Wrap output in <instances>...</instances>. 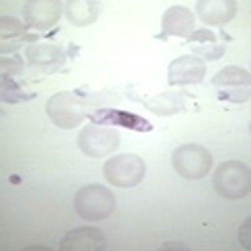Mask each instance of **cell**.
Returning <instances> with one entry per match:
<instances>
[{
  "label": "cell",
  "mask_w": 251,
  "mask_h": 251,
  "mask_svg": "<svg viewBox=\"0 0 251 251\" xmlns=\"http://www.w3.org/2000/svg\"><path fill=\"white\" fill-rule=\"evenodd\" d=\"M74 209L82 220L100 222V220H107L115 211V197L103 184H88L75 193Z\"/></svg>",
  "instance_id": "obj_1"
},
{
  "label": "cell",
  "mask_w": 251,
  "mask_h": 251,
  "mask_svg": "<svg viewBox=\"0 0 251 251\" xmlns=\"http://www.w3.org/2000/svg\"><path fill=\"white\" fill-rule=\"evenodd\" d=\"M214 188L224 199H243L251 188V172L243 161H224L214 172Z\"/></svg>",
  "instance_id": "obj_2"
},
{
  "label": "cell",
  "mask_w": 251,
  "mask_h": 251,
  "mask_svg": "<svg viewBox=\"0 0 251 251\" xmlns=\"http://www.w3.org/2000/svg\"><path fill=\"white\" fill-rule=\"evenodd\" d=\"M145 174H147L145 161L134 153L115 155L111 159H107L103 166L105 180L117 188H132V186L140 184Z\"/></svg>",
  "instance_id": "obj_3"
},
{
  "label": "cell",
  "mask_w": 251,
  "mask_h": 251,
  "mask_svg": "<svg viewBox=\"0 0 251 251\" xmlns=\"http://www.w3.org/2000/svg\"><path fill=\"white\" fill-rule=\"evenodd\" d=\"M211 153L201 145H180L174 155H172V166H174L176 174L186 180H201L209 174L211 170Z\"/></svg>",
  "instance_id": "obj_4"
},
{
  "label": "cell",
  "mask_w": 251,
  "mask_h": 251,
  "mask_svg": "<svg viewBox=\"0 0 251 251\" xmlns=\"http://www.w3.org/2000/svg\"><path fill=\"white\" fill-rule=\"evenodd\" d=\"M46 113L52 120L54 126H59L63 130H72L75 126H80L86 120V105L80 100L75 92H57L52 94L46 103Z\"/></svg>",
  "instance_id": "obj_5"
},
{
  "label": "cell",
  "mask_w": 251,
  "mask_h": 251,
  "mask_svg": "<svg viewBox=\"0 0 251 251\" xmlns=\"http://www.w3.org/2000/svg\"><path fill=\"white\" fill-rule=\"evenodd\" d=\"M211 84L216 86L218 90V99L226 100V103H247L251 97V75L247 69L243 67H224L214 75Z\"/></svg>",
  "instance_id": "obj_6"
},
{
  "label": "cell",
  "mask_w": 251,
  "mask_h": 251,
  "mask_svg": "<svg viewBox=\"0 0 251 251\" xmlns=\"http://www.w3.org/2000/svg\"><path fill=\"white\" fill-rule=\"evenodd\" d=\"M77 145H80L82 153L100 159V157L111 155L117 147H120V132L109 126H99V124H90L86 128L80 130L77 134Z\"/></svg>",
  "instance_id": "obj_7"
},
{
  "label": "cell",
  "mask_w": 251,
  "mask_h": 251,
  "mask_svg": "<svg viewBox=\"0 0 251 251\" xmlns=\"http://www.w3.org/2000/svg\"><path fill=\"white\" fill-rule=\"evenodd\" d=\"M207 74L205 61H201L195 54H184L170 63L168 67V82L172 86H186V84H199Z\"/></svg>",
  "instance_id": "obj_8"
},
{
  "label": "cell",
  "mask_w": 251,
  "mask_h": 251,
  "mask_svg": "<svg viewBox=\"0 0 251 251\" xmlns=\"http://www.w3.org/2000/svg\"><path fill=\"white\" fill-rule=\"evenodd\" d=\"M63 4L59 0H29L23 4V17H25L27 27L34 29H50L59 21Z\"/></svg>",
  "instance_id": "obj_9"
},
{
  "label": "cell",
  "mask_w": 251,
  "mask_h": 251,
  "mask_svg": "<svg viewBox=\"0 0 251 251\" xmlns=\"http://www.w3.org/2000/svg\"><path fill=\"white\" fill-rule=\"evenodd\" d=\"M90 122L99 124V126H122V128L136 130V132H151L153 130L151 122L145 120V117H140L136 113L122 111V109H111V107L94 111L90 115Z\"/></svg>",
  "instance_id": "obj_10"
},
{
  "label": "cell",
  "mask_w": 251,
  "mask_h": 251,
  "mask_svg": "<svg viewBox=\"0 0 251 251\" xmlns=\"http://www.w3.org/2000/svg\"><path fill=\"white\" fill-rule=\"evenodd\" d=\"M107 247V237L99 228L86 226L74 228L61 239L63 251H103Z\"/></svg>",
  "instance_id": "obj_11"
},
{
  "label": "cell",
  "mask_w": 251,
  "mask_h": 251,
  "mask_svg": "<svg viewBox=\"0 0 251 251\" xmlns=\"http://www.w3.org/2000/svg\"><path fill=\"white\" fill-rule=\"evenodd\" d=\"M195 27V15L191 9H186L182 4H174L163 13L161 17V29L163 36H178V38H188L193 34Z\"/></svg>",
  "instance_id": "obj_12"
},
{
  "label": "cell",
  "mask_w": 251,
  "mask_h": 251,
  "mask_svg": "<svg viewBox=\"0 0 251 251\" xmlns=\"http://www.w3.org/2000/svg\"><path fill=\"white\" fill-rule=\"evenodd\" d=\"M197 15L205 25H226L237 15V2L232 0H199Z\"/></svg>",
  "instance_id": "obj_13"
},
{
  "label": "cell",
  "mask_w": 251,
  "mask_h": 251,
  "mask_svg": "<svg viewBox=\"0 0 251 251\" xmlns=\"http://www.w3.org/2000/svg\"><path fill=\"white\" fill-rule=\"evenodd\" d=\"M25 59L29 65H40V67H49V69H57L63 65L65 61V52L59 46L52 44H31L25 50Z\"/></svg>",
  "instance_id": "obj_14"
},
{
  "label": "cell",
  "mask_w": 251,
  "mask_h": 251,
  "mask_svg": "<svg viewBox=\"0 0 251 251\" xmlns=\"http://www.w3.org/2000/svg\"><path fill=\"white\" fill-rule=\"evenodd\" d=\"M65 13L72 25L77 27L90 25L99 17V2H92V0H69L65 4Z\"/></svg>",
  "instance_id": "obj_15"
},
{
  "label": "cell",
  "mask_w": 251,
  "mask_h": 251,
  "mask_svg": "<svg viewBox=\"0 0 251 251\" xmlns=\"http://www.w3.org/2000/svg\"><path fill=\"white\" fill-rule=\"evenodd\" d=\"M145 107L157 115H174L184 109V97L180 92H161L147 99Z\"/></svg>",
  "instance_id": "obj_16"
},
{
  "label": "cell",
  "mask_w": 251,
  "mask_h": 251,
  "mask_svg": "<svg viewBox=\"0 0 251 251\" xmlns=\"http://www.w3.org/2000/svg\"><path fill=\"white\" fill-rule=\"evenodd\" d=\"M191 49H193L195 57H201V61H203V59H207V61H218V59L226 52V46L220 44L218 40L203 42V44H191Z\"/></svg>",
  "instance_id": "obj_17"
},
{
  "label": "cell",
  "mask_w": 251,
  "mask_h": 251,
  "mask_svg": "<svg viewBox=\"0 0 251 251\" xmlns=\"http://www.w3.org/2000/svg\"><path fill=\"white\" fill-rule=\"evenodd\" d=\"M29 94H25L21 90V86H17L13 82L11 75L2 74V100L4 103H21V100H27Z\"/></svg>",
  "instance_id": "obj_18"
},
{
  "label": "cell",
  "mask_w": 251,
  "mask_h": 251,
  "mask_svg": "<svg viewBox=\"0 0 251 251\" xmlns=\"http://www.w3.org/2000/svg\"><path fill=\"white\" fill-rule=\"evenodd\" d=\"M0 31H2V40H15L27 31V23H21L15 17H2L0 19Z\"/></svg>",
  "instance_id": "obj_19"
},
{
  "label": "cell",
  "mask_w": 251,
  "mask_h": 251,
  "mask_svg": "<svg viewBox=\"0 0 251 251\" xmlns=\"http://www.w3.org/2000/svg\"><path fill=\"white\" fill-rule=\"evenodd\" d=\"M25 40L27 42H38V36H21V38H15V40H4L2 46H0V50H2L4 54L6 52H13V50H17Z\"/></svg>",
  "instance_id": "obj_20"
},
{
  "label": "cell",
  "mask_w": 251,
  "mask_h": 251,
  "mask_svg": "<svg viewBox=\"0 0 251 251\" xmlns=\"http://www.w3.org/2000/svg\"><path fill=\"white\" fill-rule=\"evenodd\" d=\"M21 67H23V61L21 59H2V74H6V75H17V74H21Z\"/></svg>",
  "instance_id": "obj_21"
},
{
  "label": "cell",
  "mask_w": 251,
  "mask_h": 251,
  "mask_svg": "<svg viewBox=\"0 0 251 251\" xmlns=\"http://www.w3.org/2000/svg\"><path fill=\"white\" fill-rule=\"evenodd\" d=\"M251 218H245V222L241 224V230H239V243L245 249H249L251 247V239H249V230H251Z\"/></svg>",
  "instance_id": "obj_22"
},
{
  "label": "cell",
  "mask_w": 251,
  "mask_h": 251,
  "mask_svg": "<svg viewBox=\"0 0 251 251\" xmlns=\"http://www.w3.org/2000/svg\"><path fill=\"white\" fill-rule=\"evenodd\" d=\"M172 247H178V249H188L186 245H182V243H166V245H163V249H172Z\"/></svg>",
  "instance_id": "obj_23"
}]
</instances>
